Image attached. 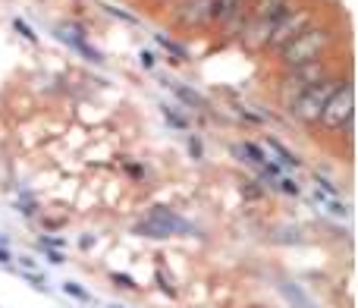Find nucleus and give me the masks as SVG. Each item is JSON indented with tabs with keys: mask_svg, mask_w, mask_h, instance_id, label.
<instances>
[{
	"mask_svg": "<svg viewBox=\"0 0 358 308\" xmlns=\"http://www.w3.org/2000/svg\"><path fill=\"white\" fill-rule=\"evenodd\" d=\"M170 88H173V92L179 94V98L185 101V104H192V107H198V111H204V107H208V101L201 98V94H195L192 92V88H185V85H179V82H167Z\"/></svg>",
	"mask_w": 358,
	"mask_h": 308,
	"instance_id": "20e7f679",
	"label": "nucleus"
},
{
	"mask_svg": "<svg viewBox=\"0 0 358 308\" xmlns=\"http://www.w3.org/2000/svg\"><path fill=\"white\" fill-rule=\"evenodd\" d=\"M164 117H167V123L170 126H176V130H185V120H179L173 111H170V107H164Z\"/></svg>",
	"mask_w": 358,
	"mask_h": 308,
	"instance_id": "6e6552de",
	"label": "nucleus"
},
{
	"mask_svg": "<svg viewBox=\"0 0 358 308\" xmlns=\"http://www.w3.org/2000/svg\"><path fill=\"white\" fill-rule=\"evenodd\" d=\"M327 41V35H324V31H311V35H305V38H299L296 44H292L289 50H286V60H289L292 57V63H299V60H305V57L308 54H315L317 48H321V44Z\"/></svg>",
	"mask_w": 358,
	"mask_h": 308,
	"instance_id": "f257e3e1",
	"label": "nucleus"
},
{
	"mask_svg": "<svg viewBox=\"0 0 358 308\" xmlns=\"http://www.w3.org/2000/svg\"><path fill=\"white\" fill-rule=\"evenodd\" d=\"M104 10L110 13V16H117V19H123V22H136V19L129 16V13H123V10H117V6H110V4H104Z\"/></svg>",
	"mask_w": 358,
	"mask_h": 308,
	"instance_id": "1a4fd4ad",
	"label": "nucleus"
},
{
	"mask_svg": "<svg viewBox=\"0 0 358 308\" xmlns=\"http://www.w3.org/2000/svg\"><path fill=\"white\" fill-rule=\"evenodd\" d=\"M63 293H66V296H73L76 302H92V293L82 290L76 280H66V284H63Z\"/></svg>",
	"mask_w": 358,
	"mask_h": 308,
	"instance_id": "423d86ee",
	"label": "nucleus"
},
{
	"mask_svg": "<svg viewBox=\"0 0 358 308\" xmlns=\"http://www.w3.org/2000/svg\"><path fill=\"white\" fill-rule=\"evenodd\" d=\"M142 66H145V69H151V66H155V57H151L148 50H145V54H142Z\"/></svg>",
	"mask_w": 358,
	"mask_h": 308,
	"instance_id": "dca6fc26",
	"label": "nucleus"
},
{
	"mask_svg": "<svg viewBox=\"0 0 358 308\" xmlns=\"http://www.w3.org/2000/svg\"><path fill=\"white\" fill-rule=\"evenodd\" d=\"M13 25H16V29H19V31H22V35H25V38H29V41H38V35H35V31H31V29H29V25H25V22H22V19H13Z\"/></svg>",
	"mask_w": 358,
	"mask_h": 308,
	"instance_id": "9d476101",
	"label": "nucleus"
},
{
	"mask_svg": "<svg viewBox=\"0 0 358 308\" xmlns=\"http://www.w3.org/2000/svg\"><path fill=\"white\" fill-rule=\"evenodd\" d=\"M189 148H192V154H195L198 160H201V142H198V139H189Z\"/></svg>",
	"mask_w": 358,
	"mask_h": 308,
	"instance_id": "2eb2a0df",
	"label": "nucleus"
},
{
	"mask_svg": "<svg viewBox=\"0 0 358 308\" xmlns=\"http://www.w3.org/2000/svg\"><path fill=\"white\" fill-rule=\"evenodd\" d=\"M151 223H157V227H161L167 236L170 233H195L189 223L179 220L173 211H167V208H155V211H151Z\"/></svg>",
	"mask_w": 358,
	"mask_h": 308,
	"instance_id": "f03ea898",
	"label": "nucleus"
},
{
	"mask_svg": "<svg viewBox=\"0 0 358 308\" xmlns=\"http://www.w3.org/2000/svg\"><path fill=\"white\" fill-rule=\"evenodd\" d=\"M6 246V236H0V248H3Z\"/></svg>",
	"mask_w": 358,
	"mask_h": 308,
	"instance_id": "a211bd4d",
	"label": "nucleus"
},
{
	"mask_svg": "<svg viewBox=\"0 0 358 308\" xmlns=\"http://www.w3.org/2000/svg\"><path fill=\"white\" fill-rule=\"evenodd\" d=\"M110 308H123V305H110Z\"/></svg>",
	"mask_w": 358,
	"mask_h": 308,
	"instance_id": "6ab92c4d",
	"label": "nucleus"
},
{
	"mask_svg": "<svg viewBox=\"0 0 358 308\" xmlns=\"http://www.w3.org/2000/svg\"><path fill=\"white\" fill-rule=\"evenodd\" d=\"M10 261V255H6V248H0V265H6Z\"/></svg>",
	"mask_w": 358,
	"mask_h": 308,
	"instance_id": "f3484780",
	"label": "nucleus"
},
{
	"mask_svg": "<svg viewBox=\"0 0 358 308\" xmlns=\"http://www.w3.org/2000/svg\"><path fill=\"white\" fill-rule=\"evenodd\" d=\"M305 19H308L305 13H296L292 19H286V22L280 25V31H277V38H273V44H283L286 38H296V35H299V29L305 25Z\"/></svg>",
	"mask_w": 358,
	"mask_h": 308,
	"instance_id": "7ed1b4c3",
	"label": "nucleus"
},
{
	"mask_svg": "<svg viewBox=\"0 0 358 308\" xmlns=\"http://www.w3.org/2000/svg\"><path fill=\"white\" fill-rule=\"evenodd\" d=\"M280 189L289 192V195H299V183H292V179H280Z\"/></svg>",
	"mask_w": 358,
	"mask_h": 308,
	"instance_id": "ddd939ff",
	"label": "nucleus"
},
{
	"mask_svg": "<svg viewBox=\"0 0 358 308\" xmlns=\"http://www.w3.org/2000/svg\"><path fill=\"white\" fill-rule=\"evenodd\" d=\"M157 44H161V48H167V50H170V54H173V57H176V60H179V63H182V60H185V50H182V48H179V44H173V41H170V38L157 35Z\"/></svg>",
	"mask_w": 358,
	"mask_h": 308,
	"instance_id": "0eeeda50",
	"label": "nucleus"
},
{
	"mask_svg": "<svg viewBox=\"0 0 358 308\" xmlns=\"http://www.w3.org/2000/svg\"><path fill=\"white\" fill-rule=\"evenodd\" d=\"M315 179H317V183H321V186H324V189H327V192H330V195H340V189H336V186H334V183H330V179H324V176H315Z\"/></svg>",
	"mask_w": 358,
	"mask_h": 308,
	"instance_id": "4468645a",
	"label": "nucleus"
},
{
	"mask_svg": "<svg viewBox=\"0 0 358 308\" xmlns=\"http://www.w3.org/2000/svg\"><path fill=\"white\" fill-rule=\"evenodd\" d=\"M44 255H48V261H50V265H63V261H66L60 252H57V248H44Z\"/></svg>",
	"mask_w": 358,
	"mask_h": 308,
	"instance_id": "f8f14e48",
	"label": "nucleus"
},
{
	"mask_svg": "<svg viewBox=\"0 0 358 308\" xmlns=\"http://www.w3.org/2000/svg\"><path fill=\"white\" fill-rule=\"evenodd\" d=\"M113 284H123L126 290H138V286H136V280H132V277H126V274H113Z\"/></svg>",
	"mask_w": 358,
	"mask_h": 308,
	"instance_id": "9b49d317",
	"label": "nucleus"
},
{
	"mask_svg": "<svg viewBox=\"0 0 358 308\" xmlns=\"http://www.w3.org/2000/svg\"><path fill=\"white\" fill-rule=\"evenodd\" d=\"M267 145H271V148L280 154V160H283V164H289V167H299V164H302V160H299L296 154H292L289 148H286V145H280L277 139H267Z\"/></svg>",
	"mask_w": 358,
	"mask_h": 308,
	"instance_id": "39448f33",
	"label": "nucleus"
}]
</instances>
